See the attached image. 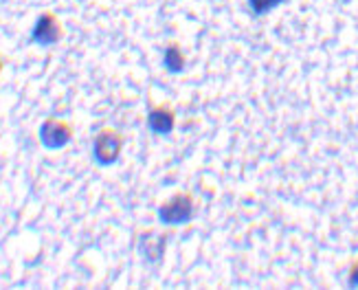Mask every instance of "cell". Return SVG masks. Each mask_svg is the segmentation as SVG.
<instances>
[{
    "mask_svg": "<svg viewBox=\"0 0 358 290\" xmlns=\"http://www.w3.org/2000/svg\"><path fill=\"white\" fill-rule=\"evenodd\" d=\"M123 152V134L115 128H101L92 139V161L99 167H110Z\"/></svg>",
    "mask_w": 358,
    "mask_h": 290,
    "instance_id": "1",
    "label": "cell"
},
{
    "mask_svg": "<svg viewBox=\"0 0 358 290\" xmlns=\"http://www.w3.org/2000/svg\"><path fill=\"white\" fill-rule=\"evenodd\" d=\"M159 222L165 226H182L194 218V198L187 191H178L159 207Z\"/></svg>",
    "mask_w": 358,
    "mask_h": 290,
    "instance_id": "2",
    "label": "cell"
},
{
    "mask_svg": "<svg viewBox=\"0 0 358 290\" xmlns=\"http://www.w3.org/2000/svg\"><path fill=\"white\" fill-rule=\"evenodd\" d=\"M73 126L69 124V121L64 119H55V117H49L42 121V126L38 130V136H40V143L46 147V150H62L66 147L71 141H73Z\"/></svg>",
    "mask_w": 358,
    "mask_h": 290,
    "instance_id": "3",
    "label": "cell"
},
{
    "mask_svg": "<svg viewBox=\"0 0 358 290\" xmlns=\"http://www.w3.org/2000/svg\"><path fill=\"white\" fill-rule=\"evenodd\" d=\"M62 38H64V27L53 11L40 13L31 27V42L38 47H55Z\"/></svg>",
    "mask_w": 358,
    "mask_h": 290,
    "instance_id": "4",
    "label": "cell"
},
{
    "mask_svg": "<svg viewBox=\"0 0 358 290\" xmlns=\"http://www.w3.org/2000/svg\"><path fill=\"white\" fill-rule=\"evenodd\" d=\"M167 242H169V235L163 233V231H141L136 238V251L141 253V257L145 259L148 264H159L163 255H165V249H167Z\"/></svg>",
    "mask_w": 358,
    "mask_h": 290,
    "instance_id": "5",
    "label": "cell"
},
{
    "mask_svg": "<svg viewBox=\"0 0 358 290\" xmlns=\"http://www.w3.org/2000/svg\"><path fill=\"white\" fill-rule=\"evenodd\" d=\"M148 128L152 134L157 136H169L176 128V113L172 106L167 103H159V106H152L150 113H148Z\"/></svg>",
    "mask_w": 358,
    "mask_h": 290,
    "instance_id": "6",
    "label": "cell"
},
{
    "mask_svg": "<svg viewBox=\"0 0 358 290\" xmlns=\"http://www.w3.org/2000/svg\"><path fill=\"white\" fill-rule=\"evenodd\" d=\"M163 66L169 75H182L187 68V57L182 53V49L178 47V42L167 44L163 51Z\"/></svg>",
    "mask_w": 358,
    "mask_h": 290,
    "instance_id": "7",
    "label": "cell"
},
{
    "mask_svg": "<svg viewBox=\"0 0 358 290\" xmlns=\"http://www.w3.org/2000/svg\"><path fill=\"white\" fill-rule=\"evenodd\" d=\"M284 0H248V9L253 16H266L273 9H277Z\"/></svg>",
    "mask_w": 358,
    "mask_h": 290,
    "instance_id": "8",
    "label": "cell"
},
{
    "mask_svg": "<svg viewBox=\"0 0 358 290\" xmlns=\"http://www.w3.org/2000/svg\"><path fill=\"white\" fill-rule=\"evenodd\" d=\"M350 286H358V262L354 264V268L350 273Z\"/></svg>",
    "mask_w": 358,
    "mask_h": 290,
    "instance_id": "9",
    "label": "cell"
},
{
    "mask_svg": "<svg viewBox=\"0 0 358 290\" xmlns=\"http://www.w3.org/2000/svg\"><path fill=\"white\" fill-rule=\"evenodd\" d=\"M3 68H5V55L0 53V73H3Z\"/></svg>",
    "mask_w": 358,
    "mask_h": 290,
    "instance_id": "10",
    "label": "cell"
}]
</instances>
